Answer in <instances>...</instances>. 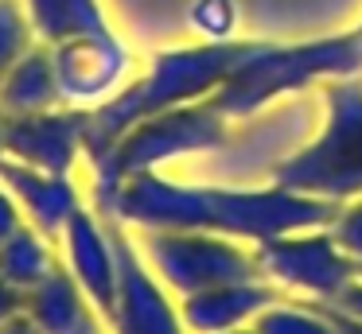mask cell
<instances>
[{"instance_id": "obj_18", "label": "cell", "mask_w": 362, "mask_h": 334, "mask_svg": "<svg viewBox=\"0 0 362 334\" xmlns=\"http://www.w3.org/2000/svg\"><path fill=\"white\" fill-rule=\"evenodd\" d=\"M257 334H339L331 315L308 299H276L253 318Z\"/></svg>"}, {"instance_id": "obj_17", "label": "cell", "mask_w": 362, "mask_h": 334, "mask_svg": "<svg viewBox=\"0 0 362 334\" xmlns=\"http://www.w3.org/2000/svg\"><path fill=\"white\" fill-rule=\"evenodd\" d=\"M55 268H59V261L51 253V237H43L35 225L24 222L20 229H12L8 237L0 241V276L8 280L12 287H20L24 295L35 284H43Z\"/></svg>"}, {"instance_id": "obj_5", "label": "cell", "mask_w": 362, "mask_h": 334, "mask_svg": "<svg viewBox=\"0 0 362 334\" xmlns=\"http://www.w3.org/2000/svg\"><path fill=\"white\" fill-rule=\"evenodd\" d=\"M230 140V117L218 113L206 101H191V105L168 109L148 121L133 124L102 160L94 163L98 175V198L110 194L117 183L141 171H160L168 160H180L191 152H214Z\"/></svg>"}, {"instance_id": "obj_14", "label": "cell", "mask_w": 362, "mask_h": 334, "mask_svg": "<svg viewBox=\"0 0 362 334\" xmlns=\"http://www.w3.org/2000/svg\"><path fill=\"white\" fill-rule=\"evenodd\" d=\"M24 315L40 326V334H105V315L94 307L78 280L59 264L43 284L24 295Z\"/></svg>"}, {"instance_id": "obj_6", "label": "cell", "mask_w": 362, "mask_h": 334, "mask_svg": "<svg viewBox=\"0 0 362 334\" xmlns=\"http://www.w3.org/2000/svg\"><path fill=\"white\" fill-rule=\"evenodd\" d=\"M133 241L175 299L238 280H265L253 245H238L234 237L195 229H136Z\"/></svg>"}, {"instance_id": "obj_9", "label": "cell", "mask_w": 362, "mask_h": 334, "mask_svg": "<svg viewBox=\"0 0 362 334\" xmlns=\"http://www.w3.org/2000/svg\"><path fill=\"white\" fill-rule=\"evenodd\" d=\"M90 109H43V113H20L4 121V155L28 167L71 175L78 155L86 152Z\"/></svg>"}, {"instance_id": "obj_23", "label": "cell", "mask_w": 362, "mask_h": 334, "mask_svg": "<svg viewBox=\"0 0 362 334\" xmlns=\"http://www.w3.org/2000/svg\"><path fill=\"white\" fill-rule=\"evenodd\" d=\"M323 307H335V311H343V315L362 318V272L343 287V292H339V299H335V303H323Z\"/></svg>"}, {"instance_id": "obj_28", "label": "cell", "mask_w": 362, "mask_h": 334, "mask_svg": "<svg viewBox=\"0 0 362 334\" xmlns=\"http://www.w3.org/2000/svg\"><path fill=\"white\" fill-rule=\"evenodd\" d=\"M222 334H257L253 326H238V330H222Z\"/></svg>"}, {"instance_id": "obj_15", "label": "cell", "mask_w": 362, "mask_h": 334, "mask_svg": "<svg viewBox=\"0 0 362 334\" xmlns=\"http://www.w3.org/2000/svg\"><path fill=\"white\" fill-rule=\"evenodd\" d=\"M59 105H63V90H59L51 47L35 43L8 70V78L0 82V109L8 117H20V113H43V109H59Z\"/></svg>"}, {"instance_id": "obj_27", "label": "cell", "mask_w": 362, "mask_h": 334, "mask_svg": "<svg viewBox=\"0 0 362 334\" xmlns=\"http://www.w3.org/2000/svg\"><path fill=\"white\" fill-rule=\"evenodd\" d=\"M4 121H8V113H4V109H0V163L8 160V155H4Z\"/></svg>"}, {"instance_id": "obj_12", "label": "cell", "mask_w": 362, "mask_h": 334, "mask_svg": "<svg viewBox=\"0 0 362 334\" xmlns=\"http://www.w3.org/2000/svg\"><path fill=\"white\" fill-rule=\"evenodd\" d=\"M0 183L12 191L24 222L35 225L43 237H59L71 222V214L82 206L78 186H74L71 175H51V171L28 167V163H16V160L0 163Z\"/></svg>"}, {"instance_id": "obj_8", "label": "cell", "mask_w": 362, "mask_h": 334, "mask_svg": "<svg viewBox=\"0 0 362 334\" xmlns=\"http://www.w3.org/2000/svg\"><path fill=\"white\" fill-rule=\"evenodd\" d=\"M117 245V295L110 307V330L113 334H187L180 315V299L160 284V276L141 256L133 233L121 222L105 217Z\"/></svg>"}, {"instance_id": "obj_26", "label": "cell", "mask_w": 362, "mask_h": 334, "mask_svg": "<svg viewBox=\"0 0 362 334\" xmlns=\"http://www.w3.org/2000/svg\"><path fill=\"white\" fill-rule=\"evenodd\" d=\"M0 334H40V326L32 323V318L20 311V315H12L8 323H0Z\"/></svg>"}, {"instance_id": "obj_22", "label": "cell", "mask_w": 362, "mask_h": 334, "mask_svg": "<svg viewBox=\"0 0 362 334\" xmlns=\"http://www.w3.org/2000/svg\"><path fill=\"white\" fill-rule=\"evenodd\" d=\"M24 225V214H20L16 198H12V191L4 183H0V241L8 237L12 229H20Z\"/></svg>"}, {"instance_id": "obj_1", "label": "cell", "mask_w": 362, "mask_h": 334, "mask_svg": "<svg viewBox=\"0 0 362 334\" xmlns=\"http://www.w3.org/2000/svg\"><path fill=\"white\" fill-rule=\"evenodd\" d=\"M98 210L125 229H195L250 245L296 229H323L339 214L335 202L284 191L276 183L265 191H242V186L180 183L160 171L129 175L98 198Z\"/></svg>"}, {"instance_id": "obj_19", "label": "cell", "mask_w": 362, "mask_h": 334, "mask_svg": "<svg viewBox=\"0 0 362 334\" xmlns=\"http://www.w3.org/2000/svg\"><path fill=\"white\" fill-rule=\"evenodd\" d=\"M35 47V28L28 20L24 0H0V82Z\"/></svg>"}, {"instance_id": "obj_7", "label": "cell", "mask_w": 362, "mask_h": 334, "mask_svg": "<svg viewBox=\"0 0 362 334\" xmlns=\"http://www.w3.org/2000/svg\"><path fill=\"white\" fill-rule=\"evenodd\" d=\"M253 253L269 284L308 303H335L339 292L358 276V261L335 241L331 225L265 237L253 245Z\"/></svg>"}, {"instance_id": "obj_11", "label": "cell", "mask_w": 362, "mask_h": 334, "mask_svg": "<svg viewBox=\"0 0 362 334\" xmlns=\"http://www.w3.org/2000/svg\"><path fill=\"white\" fill-rule=\"evenodd\" d=\"M59 241H63L66 272L94 299V307L110 318L113 295H117V245H113L110 222L98 217L94 210L78 206L66 222V229L59 233Z\"/></svg>"}, {"instance_id": "obj_4", "label": "cell", "mask_w": 362, "mask_h": 334, "mask_svg": "<svg viewBox=\"0 0 362 334\" xmlns=\"http://www.w3.org/2000/svg\"><path fill=\"white\" fill-rule=\"evenodd\" d=\"M327 121L320 136L273 167V183L323 202L362 198V82L335 78L327 85Z\"/></svg>"}, {"instance_id": "obj_3", "label": "cell", "mask_w": 362, "mask_h": 334, "mask_svg": "<svg viewBox=\"0 0 362 334\" xmlns=\"http://www.w3.org/2000/svg\"><path fill=\"white\" fill-rule=\"evenodd\" d=\"M362 70V23L343 35L308 39V43H261L253 54L214 90L211 105L218 113L250 117L265 101L281 97L288 90L320 82V78H351Z\"/></svg>"}, {"instance_id": "obj_25", "label": "cell", "mask_w": 362, "mask_h": 334, "mask_svg": "<svg viewBox=\"0 0 362 334\" xmlns=\"http://www.w3.org/2000/svg\"><path fill=\"white\" fill-rule=\"evenodd\" d=\"M323 307V303H320ZM331 315V323L339 326V334H362V318H354V315H343V311H335V307H323Z\"/></svg>"}, {"instance_id": "obj_20", "label": "cell", "mask_w": 362, "mask_h": 334, "mask_svg": "<svg viewBox=\"0 0 362 334\" xmlns=\"http://www.w3.org/2000/svg\"><path fill=\"white\" fill-rule=\"evenodd\" d=\"M234 20H238L234 0H195V4H191V23H195L211 43H222V39L234 31Z\"/></svg>"}, {"instance_id": "obj_24", "label": "cell", "mask_w": 362, "mask_h": 334, "mask_svg": "<svg viewBox=\"0 0 362 334\" xmlns=\"http://www.w3.org/2000/svg\"><path fill=\"white\" fill-rule=\"evenodd\" d=\"M20 311H24V292L12 287L8 280L0 276V323H8L12 315H20Z\"/></svg>"}, {"instance_id": "obj_16", "label": "cell", "mask_w": 362, "mask_h": 334, "mask_svg": "<svg viewBox=\"0 0 362 334\" xmlns=\"http://www.w3.org/2000/svg\"><path fill=\"white\" fill-rule=\"evenodd\" d=\"M24 8L35 28V39L47 47L82 35H113L98 0H24Z\"/></svg>"}, {"instance_id": "obj_21", "label": "cell", "mask_w": 362, "mask_h": 334, "mask_svg": "<svg viewBox=\"0 0 362 334\" xmlns=\"http://www.w3.org/2000/svg\"><path fill=\"white\" fill-rule=\"evenodd\" d=\"M331 233H335L339 245H343L346 253L362 264V198L343 202V206H339L335 222H331Z\"/></svg>"}, {"instance_id": "obj_2", "label": "cell", "mask_w": 362, "mask_h": 334, "mask_svg": "<svg viewBox=\"0 0 362 334\" xmlns=\"http://www.w3.org/2000/svg\"><path fill=\"white\" fill-rule=\"evenodd\" d=\"M253 47H257V39H222V43L156 51L148 62V74L90 109L86 160L98 163L133 124L148 121V117L214 97V90L250 59Z\"/></svg>"}, {"instance_id": "obj_13", "label": "cell", "mask_w": 362, "mask_h": 334, "mask_svg": "<svg viewBox=\"0 0 362 334\" xmlns=\"http://www.w3.org/2000/svg\"><path fill=\"white\" fill-rule=\"evenodd\" d=\"M281 299V287L269 280H238V284H218L180 299V315L187 334H222L238 326H253V318Z\"/></svg>"}, {"instance_id": "obj_10", "label": "cell", "mask_w": 362, "mask_h": 334, "mask_svg": "<svg viewBox=\"0 0 362 334\" xmlns=\"http://www.w3.org/2000/svg\"><path fill=\"white\" fill-rule=\"evenodd\" d=\"M55 59V74H59V90H63V105H102L110 97V90H117V82L129 70V54L125 43L113 35H82V39H66V43L51 47Z\"/></svg>"}]
</instances>
